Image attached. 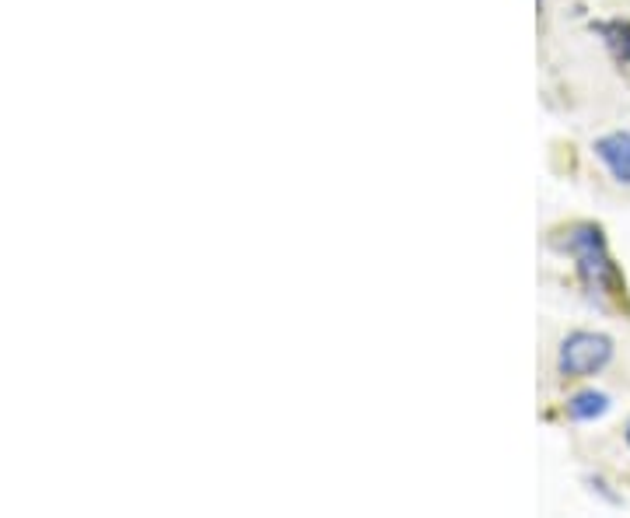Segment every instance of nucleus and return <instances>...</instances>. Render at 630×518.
I'll use <instances>...</instances> for the list:
<instances>
[{"instance_id": "f257e3e1", "label": "nucleus", "mask_w": 630, "mask_h": 518, "mask_svg": "<svg viewBox=\"0 0 630 518\" xmlns=\"http://www.w3.org/2000/svg\"><path fill=\"white\" fill-rule=\"evenodd\" d=\"M550 245L557 253L571 256L575 260V274L581 280L589 298L595 302H627V280L620 274L617 260L609 256V242H606V231L603 225L595 222H575L567 228H557Z\"/></svg>"}, {"instance_id": "f03ea898", "label": "nucleus", "mask_w": 630, "mask_h": 518, "mask_svg": "<svg viewBox=\"0 0 630 518\" xmlns=\"http://www.w3.org/2000/svg\"><path fill=\"white\" fill-rule=\"evenodd\" d=\"M617 343L595 329H575L557 348V375L560 379H595L598 371L609 368Z\"/></svg>"}, {"instance_id": "7ed1b4c3", "label": "nucleus", "mask_w": 630, "mask_h": 518, "mask_svg": "<svg viewBox=\"0 0 630 518\" xmlns=\"http://www.w3.org/2000/svg\"><path fill=\"white\" fill-rule=\"evenodd\" d=\"M592 154L620 186H630V130H613L595 137Z\"/></svg>"}, {"instance_id": "20e7f679", "label": "nucleus", "mask_w": 630, "mask_h": 518, "mask_svg": "<svg viewBox=\"0 0 630 518\" xmlns=\"http://www.w3.org/2000/svg\"><path fill=\"white\" fill-rule=\"evenodd\" d=\"M613 410V396L603 389H578L567 396L564 403V414L567 420H575V424H592V420H603L606 414Z\"/></svg>"}, {"instance_id": "39448f33", "label": "nucleus", "mask_w": 630, "mask_h": 518, "mask_svg": "<svg viewBox=\"0 0 630 518\" xmlns=\"http://www.w3.org/2000/svg\"><path fill=\"white\" fill-rule=\"evenodd\" d=\"M598 39L606 42V50L613 53V60L623 67H630V22L623 18H613V22H595L592 25Z\"/></svg>"}, {"instance_id": "423d86ee", "label": "nucleus", "mask_w": 630, "mask_h": 518, "mask_svg": "<svg viewBox=\"0 0 630 518\" xmlns=\"http://www.w3.org/2000/svg\"><path fill=\"white\" fill-rule=\"evenodd\" d=\"M623 434H627V445H630V420H627V431Z\"/></svg>"}]
</instances>
